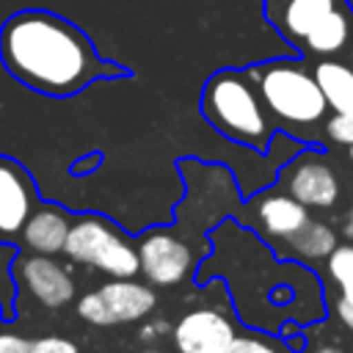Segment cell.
<instances>
[{"label":"cell","instance_id":"6da1fadb","mask_svg":"<svg viewBox=\"0 0 353 353\" xmlns=\"http://www.w3.org/2000/svg\"><path fill=\"white\" fill-rule=\"evenodd\" d=\"M0 63L17 83L47 97H72L99 77L119 74L74 22L47 8H19L3 19Z\"/></svg>","mask_w":353,"mask_h":353},{"label":"cell","instance_id":"7a4b0ae2","mask_svg":"<svg viewBox=\"0 0 353 353\" xmlns=\"http://www.w3.org/2000/svg\"><path fill=\"white\" fill-rule=\"evenodd\" d=\"M204 113L226 138L265 146L270 141V121L254 80L240 72H218L204 88Z\"/></svg>","mask_w":353,"mask_h":353},{"label":"cell","instance_id":"3957f363","mask_svg":"<svg viewBox=\"0 0 353 353\" xmlns=\"http://www.w3.org/2000/svg\"><path fill=\"white\" fill-rule=\"evenodd\" d=\"M248 77L256 83L265 108L276 119L292 127H312L328 110V102L314 74H309L301 63L276 61V63L251 69Z\"/></svg>","mask_w":353,"mask_h":353},{"label":"cell","instance_id":"277c9868","mask_svg":"<svg viewBox=\"0 0 353 353\" xmlns=\"http://www.w3.org/2000/svg\"><path fill=\"white\" fill-rule=\"evenodd\" d=\"M63 254L77 265L108 273L110 279H135L141 273L138 248L99 215H83L72 221Z\"/></svg>","mask_w":353,"mask_h":353},{"label":"cell","instance_id":"5b68a950","mask_svg":"<svg viewBox=\"0 0 353 353\" xmlns=\"http://www.w3.org/2000/svg\"><path fill=\"white\" fill-rule=\"evenodd\" d=\"M157 306L152 287L135 279H110L77 301V314L91 325H121L149 317Z\"/></svg>","mask_w":353,"mask_h":353},{"label":"cell","instance_id":"8992f818","mask_svg":"<svg viewBox=\"0 0 353 353\" xmlns=\"http://www.w3.org/2000/svg\"><path fill=\"white\" fill-rule=\"evenodd\" d=\"M141 273L154 287H176L193 270V248L171 232H149L138 240Z\"/></svg>","mask_w":353,"mask_h":353},{"label":"cell","instance_id":"52a82bcc","mask_svg":"<svg viewBox=\"0 0 353 353\" xmlns=\"http://www.w3.org/2000/svg\"><path fill=\"white\" fill-rule=\"evenodd\" d=\"M14 279L17 284L41 306L47 309H61L74 298V279L50 254H22L14 262Z\"/></svg>","mask_w":353,"mask_h":353},{"label":"cell","instance_id":"ba28073f","mask_svg":"<svg viewBox=\"0 0 353 353\" xmlns=\"http://www.w3.org/2000/svg\"><path fill=\"white\" fill-rule=\"evenodd\" d=\"M237 336L234 323L210 306L190 309L171 328V342L176 353H223Z\"/></svg>","mask_w":353,"mask_h":353},{"label":"cell","instance_id":"9c48e42d","mask_svg":"<svg viewBox=\"0 0 353 353\" xmlns=\"http://www.w3.org/2000/svg\"><path fill=\"white\" fill-rule=\"evenodd\" d=\"M36 210V185L11 157L0 154V243L14 240Z\"/></svg>","mask_w":353,"mask_h":353},{"label":"cell","instance_id":"30bf717a","mask_svg":"<svg viewBox=\"0 0 353 353\" xmlns=\"http://www.w3.org/2000/svg\"><path fill=\"white\" fill-rule=\"evenodd\" d=\"M287 193L295 196L306 207L325 210V207H334L336 199H339V176L325 160H320L314 154H306V157H301L290 165Z\"/></svg>","mask_w":353,"mask_h":353},{"label":"cell","instance_id":"8fae6325","mask_svg":"<svg viewBox=\"0 0 353 353\" xmlns=\"http://www.w3.org/2000/svg\"><path fill=\"white\" fill-rule=\"evenodd\" d=\"M336 6V0H265V14L284 39L303 44Z\"/></svg>","mask_w":353,"mask_h":353},{"label":"cell","instance_id":"7c38bea8","mask_svg":"<svg viewBox=\"0 0 353 353\" xmlns=\"http://www.w3.org/2000/svg\"><path fill=\"white\" fill-rule=\"evenodd\" d=\"M254 218L268 237L287 243L309 221V207L290 193H262L254 204Z\"/></svg>","mask_w":353,"mask_h":353},{"label":"cell","instance_id":"4fadbf2b","mask_svg":"<svg viewBox=\"0 0 353 353\" xmlns=\"http://www.w3.org/2000/svg\"><path fill=\"white\" fill-rule=\"evenodd\" d=\"M69 226H72V218L63 210H58V207H39L25 221L19 237H22V245L28 251L55 256V254H63Z\"/></svg>","mask_w":353,"mask_h":353},{"label":"cell","instance_id":"5bb4252c","mask_svg":"<svg viewBox=\"0 0 353 353\" xmlns=\"http://www.w3.org/2000/svg\"><path fill=\"white\" fill-rule=\"evenodd\" d=\"M312 74L334 113L353 110V66L342 61H320Z\"/></svg>","mask_w":353,"mask_h":353},{"label":"cell","instance_id":"9a60e30c","mask_svg":"<svg viewBox=\"0 0 353 353\" xmlns=\"http://www.w3.org/2000/svg\"><path fill=\"white\" fill-rule=\"evenodd\" d=\"M287 245H290V251H292L298 259H303V262H317V259H328L331 251L339 245V240H336V232H334L328 223L309 218V221L287 240Z\"/></svg>","mask_w":353,"mask_h":353},{"label":"cell","instance_id":"2e32d148","mask_svg":"<svg viewBox=\"0 0 353 353\" xmlns=\"http://www.w3.org/2000/svg\"><path fill=\"white\" fill-rule=\"evenodd\" d=\"M350 33H353V19H350L345 6H336L328 14V19L303 41V47L317 52V55H334L347 44Z\"/></svg>","mask_w":353,"mask_h":353},{"label":"cell","instance_id":"e0dca14e","mask_svg":"<svg viewBox=\"0 0 353 353\" xmlns=\"http://www.w3.org/2000/svg\"><path fill=\"white\" fill-rule=\"evenodd\" d=\"M325 270L339 287V298L353 301V243H339L325 259Z\"/></svg>","mask_w":353,"mask_h":353},{"label":"cell","instance_id":"ac0fdd59","mask_svg":"<svg viewBox=\"0 0 353 353\" xmlns=\"http://www.w3.org/2000/svg\"><path fill=\"white\" fill-rule=\"evenodd\" d=\"M325 135L342 146H353V110L345 113H334L325 121Z\"/></svg>","mask_w":353,"mask_h":353},{"label":"cell","instance_id":"d6986e66","mask_svg":"<svg viewBox=\"0 0 353 353\" xmlns=\"http://www.w3.org/2000/svg\"><path fill=\"white\" fill-rule=\"evenodd\" d=\"M223 353H281V347L262 336H234Z\"/></svg>","mask_w":353,"mask_h":353},{"label":"cell","instance_id":"ffe728a7","mask_svg":"<svg viewBox=\"0 0 353 353\" xmlns=\"http://www.w3.org/2000/svg\"><path fill=\"white\" fill-rule=\"evenodd\" d=\"M33 353H80V350L66 336H41L33 339Z\"/></svg>","mask_w":353,"mask_h":353},{"label":"cell","instance_id":"44dd1931","mask_svg":"<svg viewBox=\"0 0 353 353\" xmlns=\"http://www.w3.org/2000/svg\"><path fill=\"white\" fill-rule=\"evenodd\" d=\"M0 353H33V339L14 331H0Z\"/></svg>","mask_w":353,"mask_h":353},{"label":"cell","instance_id":"7402d4cb","mask_svg":"<svg viewBox=\"0 0 353 353\" xmlns=\"http://www.w3.org/2000/svg\"><path fill=\"white\" fill-rule=\"evenodd\" d=\"M171 323L168 320H154V323H149V325H143V339H160V336H165V334H171Z\"/></svg>","mask_w":353,"mask_h":353},{"label":"cell","instance_id":"603a6c76","mask_svg":"<svg viewBox=\"0 0 353 353\" xmlns=\"http://www.w3.org/2000/svg\"><path fill=\"white\" fill-rule=\"evenodd\" d=\"M336 317L342 320V325L347 328V331H353V301H347V298H336Z\"/></svg>","mask_w":353,"mask_h":353},{"label":"cell","instance_id":"cb8c5ba5","mask_svg":"<svg viewBox=\"0 0 353 353\" xmlns=\"http://www.w3.org/2000/svg\"><path fill=\"white\" fill-rule=\"evenodd\" d=\"M345 237L353 243V207L347 210V218H345Z\"/></svg>","mask_w":353,"mask_h":353},{"label":"cell","instance_id":"d4e9b609","mask_svg":"<svg viewBox=\"0 0 353 353\" xmlns=\"http://www.w3.org/2000/svg\"><path fill=\"white\" fill-rule=\"evenodd\" d=\"M312 353H345L342 347H336V345H320L317 350H312Z\"/></svg>","mask_w":353,"mask_h":353},{"label":"cell","instance_id":"484cf974","mask_svg":"<svg viewBox=\"0 0 353 353\" xmlns=\"http://www.w3.org/2000/svg\"><path fill=\"white\" fill-rule=\"evenodd\" d=\"M138 353H163V350H157V347H143V350H138Z\"/></svg>","mask_w":353,"mask_h":353},{"label":"cell","instance_id":"4316f807","mask_svg":"<svg viewBox=\"0 0 353 353\" xmlns=\"http://www.w3.org/2000/svg\"><path fill=\"white\" fill-rule=\"evenodd\" d=\"M347 157H350V163H353V146H347Z\"/></svg>","mask_w":353,"mask_h":353},{"label":"cell","instance_id":"83f0119b","mask_svg":"<svg viewBox=\"0 0 353 353\" xmlns=\"http://www.w3.org/2000/svg\"><path fill=\"white\" fill-rule=\"evenodd\" d=\"M0 312H3V303H0Z\"/></svg>","mask_w":353,"mask_h":353},{"label":"cell","instance_id":"f1b7e54d","mask_svg":"<svg viewBox=\"0 0 353 353\" xmlns=\"http://www.w3.org/2000/svg\"><path fill=\"white\" fill-rule=\"evenodd\" d=\"M350 66H353V63H350Z\"/></svg>","mask_w":353,"mask_h":353}]
</instances>
